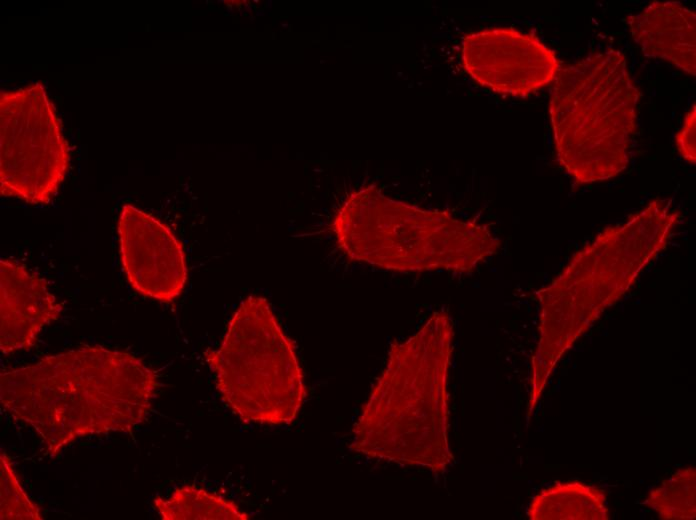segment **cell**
<instances>
[{
  "label": "cell",
  "instance_id": "obj_1",
  "mask_svg": "<svg viewBox=\"0 0 696 520\" xmlns=\"http://www.w3.org/2000/svg\"><path fill=\"white\" fill-rule=\"evenodd\" d=\"M157 373L132 353L99 345L0 373V403L55 457L88 436L131 432L149 414Z\"/></svg>",
  "mask_w": 696,
  "mask_h": 520
},
{
  "label": "cell",
  "instance_id": "obj_2",
  "mask_svg": "<svg viewBox=\"0 0 696 520\" xmlns=\"http://www.w3.org/2000/svg\"><path fill=\"white\" fill-rule=\"evenodd\" d=\"M454 326L434 312L410 337L392 342L352 428L350 450L369 458L440 474L454 461L449 372Z\"/></svg>",
  "mask_w": 696,
  "mask_h": 520
},
{
  "label": "cell",
  "instance_id": "obj_3",
  "mask_svg": "<svg viewBox=\"0 0 696 520\" xmlns=\"http://www.w3.org/2000/svg\"><path fill=\"white\" fill-rule=\"evenodd\" d=\"M679 220L670 200H652L624 223L602 230L536 291L539 338L531 357L528 416L562 357L666 248Z\"/></svg>",
  "mask_w": 696,
  "mask_h": 520
},
{
  "label": "cell",
  "instance_id": "obj_4",
  "mask_svg": "<svg viewBox=\"0 0 696 520\" xmlns=\"http://www.w3.org/2000/svg\"><path fill=\"white\" fill-rule=\"evenodd\" d=\"M332 231L351 260L401 273H468L501 247L483 224L392 199L373 185L346 197Z\"/></svg>",
  "mask_w": 696,
  "mask_h": 520
},
{
  "label": "cell",
  "instance_id": "obj_5",
  "mask_svg": "<svg viewBox=\"0 0 696 520\" xmlns=\"http://www.w3.org/2000/svg\"><path fill=\"white\" fill-rule=\"evenodd\" d=\"M639 90L615 49L561 67L549 114L560 165L580 184L606 181L630 162Z\"/></svg>",
  "mask_w": 696,
  "mask_h": 520
},
{
  "label": "cell",
  "instance_id": "obj_6",
  "mask_svg": "<svg viewBox=\"0 0 696 520\" xmlns=\"http://www.w3.org/2000/svg\"><path fill=\"white\" fill-rule=\"evenodd\" d=\"M206 361L226 406L245 423H292L305 400L304 376L291 339L268 300L250 295Z\"/></svg>",
  "mask_w": 696,
  "mask_h": 520
},
{
  "label": "cell",
  "instance_id": "obj_7",
  "mask_svg": "<svg viewBox=\"0 0 696 520\" xmlns=\"http://www.w3.org/2000/svg\"><path fill=\"white\" fill-rule=\"evenodd\" d=\"M70 162L69 145L40 82L0 93V193L31 205L57 194Z\"/></svg>",
  "mask_w": 696,
  "mask_h": 520
},
{
  "label": "cell",
  "instance_id": "obj_8",
  "mask_svg": "<svg viewBox=\"0 0 696 520\" xmlns=\"http://www.w3.org/2000/svg\"><path fill=\"white\" fill-rule=\"evenodd\" d=\"M469 76L493 92L525 97L555 80L561 62L535 35L510 27L467 34L461 46Z\"/></svg>",
  "mask_w": 696,
  "mask_h": 520
},
{
  "label": "cell",
  "instance_id": "obj_9",
  "mask_svg": "<svg viewBox=\"0 0 696 520\" xmlns=\"http://www.w3.org/2000/svg\"><path fill=\"white\" fill-rule=\"evenodd\" d=\"M122 268L132 288L159 302L174 301L187 281L183 246L171 229L126 204L117 224Z\"/></svg>",
  "mask_w": 696,
  "mask_h": 520
},
{
  "label": "cell",
  "instance_id": "obj_10",
  "mask_svg": "<svg viewBox=\"0 0 696 520\" xmlns=\"http://www.w3.org/2000/svg\"><path fill=\"white\" fill-rule=\"evenodd\" d=\"M62 305L47 282L11 258L0 260V350L31 349L42 329L57 320Z\"/></svg>",
  "mask_w": 696,
  "mask_h": 520
},
{
  "label": "cell",
  "instance_id": "obj_11",
  "mask_svg": "<svg viewBox=\"0 0 696 520\" xmlns=\"http://www.w3.org/2000/svg\"><path fill=\"white\" fill-rule=\"evenodd\" d=\"M633 40L644 55L696 74V15L675 1H654L627 17Z\"/></svg>",
  "mask_w": 696,
  "mask_h": 520
},
{
  "label": "cell",
  "instance_id": "obj_12",
  "mask_svg": "<svg viewBox=\"0 0 696 520\" xmlns=\"http://www.w3.org/2000/svg\"><path fill=\"white\" fill-rule=\"evenodd\" d=\"M530 520H608L605 492L580 481L556 482L531 500Z\"/></svg>",
  "mask_w": 696,
  "mask_h": 520
},
{
  "label": "cell",
  "instance_id": "obj_13",
  "mask_svg": "<svg viewBox=\"0 0 696 520\" xmlns=\"http://www.w3.org/2000/svg\"><path fill=\"white\" fill-rule=\"evenodd\" d=\"M163 520H245L249 515L221 495L194 485L176 488L170 496L153 500Z\"/></svg>",
  "mask_w": 696,
  "mask_h": 520
},
{
  "label": "cell",
  "instance_id": "obj_14",
  "mask_svg": "<svg viewBox=\"0 0 696 520\" xmlns=\"http://www.w3.org/2000/svg\"><path fill=\"white\" fill-rule=\"evenodd\" d=\"M645 504L665 520H692L696 517V470L681 468L652 489Z\"/></svg>",
  "mask_w": 696,
  "mask_h": 520
},
{
  "label": "cell",
  "instance_id": "obj_15",
  "mask_svg": "<svg viewBox=\"0 0 696 520\" xmlns=\"http://www.w3.org/2000/svg\"><path fill=\"white\" fill-rule=\"evenodd\" d=\"M0 518L1 520H40L39 507L22 488L8 456L0 454Z\"/></svg>",
  "mask_w": 696,
  "mask_h": 520
},
{
  "label": "cell",
  "instance_id": "obj_16",
  "mask_svg": "<svg viewBox=\"0 0 696 520\" xmlns=\"http://www.w3.org/2000/svg\"><path fill=\"white\" fill-rule=\"evenodd\" d=\"M695 136L696 109L695 104H693L684 118L681 129L675 136L677 149L681 157L690 164H695L696 160Z\"/></svg>",
  "mask_w": 696,
  "mask_h": 520
}]
</instances>
